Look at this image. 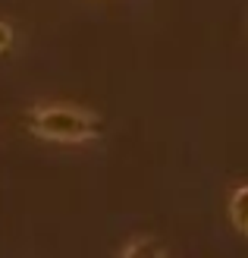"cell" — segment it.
<instances>
[{
  "instance_id": "obj_1",
  "label": "cell",
  "mask_w": 248,
  "mask_h": 258,
  "mask_svg": "<svg viewBox=\"0 0 248 258\" xmlns=\"http://www.w3.org/2000/svg\"><path fill=\"white\" fill-rule=\"evenodd\" d=\"M29 129L44 142H60V145H79L91 142L104 133V123L98 113L72 107V104H47L35 107L29 113Z\"/></svg>"
},
{
  "instance_id": "obj_2",
  "label": "cell",
  "mask_w": 248,
  "mask_h": 258,
  "mask_svg": "<svg viewBox=\"0 0 248 258\" xmlns=\"http://www.w3.org/2000/svg\"><path fill=\"white\" fill-rule=\"evenodd\" d=\"M229 221L239 233L248 236V186H239L229 199Z\"/></svg>"
},
{
  "instance_id": "obj_3",
  "label": "cell",
  "mask_w": 248,
  "mask_h": 258,
  "mask_svg": "<svg viewBox=\"0 0 248 258\" xmlns=\"http://www.w3.org/2000/svg\"><path fill=\"white\" fill-rule=\"evenodd\" d=\"M123 255H167V249H163V246H157L154 239L141 236L138 242H132V246H126V249H123Z\"/></svg>"
},
{
  "instance_id": "obj_4",
  "label": "cell",
  "mask_w": 248,
  "mask_h": 258,
  "mask_svg": "<svg viewBox=\"0 0 248 258\" xmlns=\"http://www.w3.org/2000/svg\"><path fill=\"white\" fill-rule=\"evenodd\" d=\"M10 47H13V29L7 22H0V54H7Z\"/></svg>"
}]
</instances>
